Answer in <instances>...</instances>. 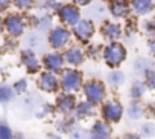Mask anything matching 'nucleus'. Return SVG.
<instances>
[{
    "label": "nucleus",
    "instance_id": "9b49d317",
    "mask_svg": "<svg viewBox=\"0 0 155 139\" xmlns=\"http://www.w3.org/2000/svg\"><path fill=\"white\" fill-rule=\"evenodd\" d=\"M85 58H87V54L81 46H67L64 50V60L68 66H73V67L81 66L84 64Z\"/></svg>",
    "mask_w": 155,
    "mask_h": 139
},
{
    "label": "nucleus",
    "instance_id": "c85d7f7f",
    "mask_svg": "<svg viewBox=\"0 0 155 139\" xmlns=\"http://www.w3.org/2000/svg\"><path fill=\"white\" fill-rule=\"evenodd\" d=\"M141 29L147 37H153L155 35V19H147L141 23Z\"/></svg>",
    "mask_w": 155,
    "mask_h": 139
},
{
    "label": "nucleus",
    "instance_id": "a878e982",
    "mask_svg": "<svg viewBox=\"0 0 155 139\" xmlns=\"http://www.w3.org/2000/svg\"><path fill=\"white\" fill-rule=\"evenodd\" d=\"M52 26H53V25H52V16H50V14H46V16L40 17L37 29H38L40 32H46V31H50Z\"/></svg>",
    "mask_w": 155,
    "mask_h": 139
},
{
    "label": "nucleus",
    "instance_id": "0eeeda50",
    "mask_svg": "<svg viewBox=\"0 0 155 139\" xmlns=\"http://www.w3.org/2000/svg\"><path fill=\"white\" fill-rule=\"evenodd\" d=\"M84 95H85L87 101H90L91 104L96 106V104L102 103V99H105L107 89H105L104 83H101L97 80H91L84 84Z\"/></svg>",
    "mask_w": 155,
    "mask_h": 139
},
{
    "label": "nucleus",
    "instance_id": "c03bdc74",
    "mask_svg": "<svg viewBox=\"0 0 155 139\" xmlns=\"http://www.w3.org/2000/svg\"><path fill=\"white\" fill-rule=\"evenodd\" d=\"M0 52H2V46H0Z\"/></svg>",
    "mask_w": 155,
    "mask_h": 139
},
{
    "label": "nucleus",
    "instance_id": "37998d69",
    "mask_svg": "<svg viewBox=\"0 0 155 139\" xmlns=\"http://www.w3.org/2000/svg\"><path fill=\"white\" fill-rule=\"evenodd\" d=\"M101 2H105V3H110V2H111V0H101Z\"/></svg>",
    "mask_w": 155,
    "mask_h": 139
},
{
    "label": "nucleus",
    "instance_id": "a18cd8bd",
    "mask_svg": "<svg viewBox=\"0 0 155 139\" xmlns=\"http://www.w3.org/2000/svg\"><path fill=\"white\" fill-rule=\"evenodd\" d=\"M40 2H46V0H40Z\"/></svg>",
    "mask_w": 155,
    "mask_h": 139
},
{
    "label": "nucleus",
    "instance_id": "20e7f679",
    "mask_svg": "<svg viewBox=\"0 0 155 139\" xmlns=\"http://www.w3.org/2000/svg\"><path fill=\"white\" fill-rule=\"evenodd\" d=\"M61 89L65 93L76 92L82 87V74L76 69H65L61 72V81H59Z\"/></svg>",
    "mask_w": 155,
    "mask_h": 139
},
{
    "label": "nucleus",
    "instance_id": "473e14b6",
    "mask_svg": "<svg viewBox=\"0 0 155 139\" xmlns=\"http://www.w3.org/2000/svg\"><path fill=\"white\" fill-rule=\"evenodd\" d=\"M102 52H104V47H101L97 44H90L88 50H85V54L90 58H99V55H102Z\"/></svg>",
    "mask_w": 155,
    "mask_h": 139
},
{
    "label": "nucleus",
    "instance_id": "a19ab883",
    "mask_svg": "<svg viewBox=\"0 0 155 139\" xmlns=\"http://www.w3.org/2000/svg\"><path fill=\"white\" fill-rule=\"evenodd\" d=\"M3 29H5V22H3V19L0 17V34L3 32Z\"/></svg>",
    "mask_w": 155,
    "mask_h": 139
},
{
    "label": "nucleus",
    "instance_id": "6ab92c4d",
    "mask_svg": "<svg viewBox=\"0 0 155 139\" xmlns=\"http://www.w3.org/2000/svg\"><path fill=\"white\" fill-rule=\"evenodd\" d=\"M93 112H94V104H91L90 101H82L79 104H76V109H74V115L78 119L88 118L93 115Z\"/></svg>",
    "mask_w": 155,
    "mask_h": 139
},
{
    "label": "nucleus",
    "instance_id": "dca6fc26",
    "mask_svg": "<svg viewBox=\"0 0 155 139\" xmlns=\"http://www.w3.org/2000/svg\"><path fill=\"white\" fill-rule=\"evenodd\" d=\"M129 2H131V9L134 11V14L140 17L149 16L155 9V0H129Z\"/></svg>",
    "mask_w": 155,
    "mask_h": 139
},
{
    "label": "nucleus",
    "instance_id": "7c9ffc66",
    "mask_svg": "<svg viewBox=\"0 0 155 139\" xmlns=\"http://www.w3.org/2000/svg\"><path fill=\"white\" fill-rule=\"evenodd\" d=\"M144 84L147 89L155 90V71L153 69H149V71L144 74Z\"/></svg>",
    "mask_w": 155,
    "mask_h": 139
},
{
    "label": "nucleus",
    "instance_id": "c756f323",
    "mask_svg": "<svg viewBox=\"0 0 155 139\" xmlns=\"http://www.w3.org/2000/svg\"><path fill=\"white\" fill-rule=\"evenodd\" d=\"M11 2H12V5L15 8H18L21 11H28V9H31L35 5L37 0H11Z\"/></svg>",
    "mask_w": 155,
    "mask_h": 139
},
{
    "label": "nucleus",
    "instance_id": "a211bd4d",
    "mask_svg": "<svg viewBox=\"0 0 155 139\" xmlns=\"http://www.w3.org/2000/svg\"><path fill=\"white\" fill-rule=\"evenodd\" d=\"M111 136V127L107 124V121H96L88 133L90 139H110Z\"/></svg>",
    "mask_w": 155,
    "mask_h": 139
},
{
    "label": "nucleus",
    "instance_id": "f03ea898",
    "mask_svg": "<svg viewBox=\"0 0 155 139\" xmlns=\"http://www.w3.org/2000/svg\"><path fill=\"white\" fill-rule=\"evenodd\" d=\"M73 38L71 35V31L64 26V25H56V26H52V29L49 31L47 34V43L52 49L55 50H61V49H65L70 43V40Z\"/></svg>",
    "mask_w": 155,
    "mask_h": 139
},
{
    "label": "nucleus",
    "instance_id": "cd10ccee",
    "mask_svg": "<svg viewBox=\"0 0 155 139\" xmlns=\"http://www.w3.org/2000/svg\"><path fill=\"white\" fill-rule=\"evenodd\" d=\"M140 133H141V136H144V137H153V136H155V124L150 122V121L141 124Z\"/></svg>",
    "mask_w": 155,
    "mask_h": 139
},
{
    "label": "nucleus",
    "instance_id": "f8f14e48",
    "mask_svg": "<svg viewBox=\"0 0 155 139\" xmlns=\"http://www.w3.org/2000/svg\"><path fill=\"white\" fill-rule=\"evenodd\" d=\"M101 34L108 41H119V38H122V35H123V26L120 23L105 20V22H102Z\"/></svg>",
    "mask_w": 155,
    "mask_h": 139
},
{
    "label": "nucleus",
    "instance_id": "423d86ee",
    "mask_svg": "<svg viewBox=\"0 0 155 139\" xmlns=\"http://www.w3.org/2000/svg\"><path fill=\"white\" fill-rule=\"evenodd\" d=\"M5 31L14 37V38H18L25 34V29L28 26V22H26V17L21 16V14H17V12H11L8 14L5 19Z\"/></svg>",
    "mask_w": 155,
    "mask_h": 139
},
{
    "label": "nucleus",
    "instance_id": "1a4fd4ad",
    "mask_svg": "<svg viewBox=\"0 0 155 139\" xmlns=\"http://www.w3.org/2000/svg\"><path fill=\"white\" fill-rule=\"evenodd\" d=\"M65 64V60H64V54H61L59 50H53V52H49L43 57V66L46 67V71L49 72H62V67Z\"/></svg>",
    "mask_w": 155,
    "mask_h": 139
},
{
    "label": "nucleus",
    "instance_id": "6e6552de",
    "mask_svg": "<svg viewBox=\"0 0 155 139\" xmlns=\"http://www.w3.org/2000/svg\"><path fill=\"white\" fill-rule=\"evenodd\" d=\"M131 2L129 0H111L108 3V14H111L113 19H128L131 16Z\"/></svg>",
    "mask_w": 155,
    "mask_h": 139
},
{
    "label": "nucleus",
    "instance_id": "58836bf2",
    "mask_svg": "<svg viewBox=\"0 0 155 139\" xmlns=\"http://www.w3.org/2000/svg\"><path fill=\"white\" fill-rule=\"evenodd\" d=\"M11 3H12L11 0H0V14L5 12V11H8V8H9Z\"/></svg>",
    "mask_w": 155,
    "mask_h": 139
},
{
    "label": "nucleus",
    "instance_id": "4468645a",
    "mask_svg": "<svg viewBox=\"0 0 155 139\" xmlns=\"http://www.w3.org/2000/svg\"><path fill=\"white\" fill-rule=\"evenodd\" d=\"M38 87L46 92V93H53L59 89V83H58V78L55 77L53 72H49V71H44L40 74L38 77V81H37Z\"/></svg>",
    "mask_w": 155,
    "mask_h": 139
},
{
    "label": "nucleus",
    "instance_id": "4be33fe9",
    "mask_svg": "<svg viewBox=\"0 0 155 139\" xmlns=\"http://www.w3.org/2000/svg\"><path fill=\"white\" fill-rule=\"evenodd\" d=\"M144 90H146V84L141 83V81H134V84L131 86V90H129V95L132 99L138 101L143 95H144Z\"/></svg>",
    "mask_w": 155,
    "mask_h": 139
},
{
    "label": "nucleus",
    "instance_id": "72a5a7b5",
    "mask_svg": "<svg viewBox=\"0 0 155 139\" xmlns=\"http://www.w3.org/2000/svg\"><path fill=\"white\" fill-rule=\"evenodd\" d=\"M0 139H14V133L6 124H0Z\"/></svg>",
    "mask_w": 155,
    "mask_h": 139
},
{
    "label": "nucleus",
    "instance_id": "39448f33",
    "mask_svg": "<svg viewBox=\"0 0 155 139\" xmlns=\"http://www.w3.org/2000/svg\"><path fill=\"white\" fill-rule=\"evenodd\" d=\"M56 16H58L61 25H64L67 28L68 26L73 28L78 22L82 19L81 8L78 6V5H74V3H64V5H61V8L58 9Z\"/></svg>",
    "mask_w": 155,
    "mask_h": 139
},
{
    "label": "nucleus",
    "instance_id": "f3484780",
    "mask_svg": "<svg viewBox=\"0 0 155 139\" xmlns=\"http://www.w3.org/2000/svg\"><path fill=\"white\" fill-rule=\"evenodd\" d=\"M56 109L58 112L64 113V115H68L71 112H74L76 109V98L70 93H62V95H58L56 98Z\"/></svg>",
    "mask_w": 155,
    "mask_h": 139
},
{
    "label": "nucleus",
    "instance_id": "c9c22d12",
    "mask_svg": "<svg viewBox=\"0 0 155 139\" xmlns=\"http://www.w3.org/2000/svg\"><path fill=\"white\" fill-rule=\"evenodd\" d=\"M44 8L46 9H50L53 12H58V9L61 8V3L56 2V0H46V2H44Z\"/></svg>",
    "mask_w": 155,
    "mask_h": 139
},
{
    "label": "nucleus",
    "instance_id": "393cba45",
    "mask_svg": "<svg viewBox=\"0 0 155 139\" xmlns=\"http://www.w3.org/2000/svg\"><path fill=\"white\" fill-rule=\"evenodd\" d=\"M41 41H43V38H41V32L40 31H35V32H29L28 35H26V44H29L31 46V49L34 47H37V46H40L41 44Z\"/></svg>",
    "mask_w": 155,
    "mask_h": 139
},
{
    "label": "nucleus",
    "instance_id": "412c9836",
    "mask_svg": "<svg viewBox=\"0 0 155 139\" xmlns=\"http://www.w3.org/2000/svg\"><path fill=\"white\" fill-rule=\"evenodd\" d=\"M128 116L131 118V119H140L141 116H143V113H144V107L138 103V101H132L131 104H129V107H128Z\"/></svg>",
    "mask_w": 155,
    "mask_h": 139
},
{
    "label": "nucleus",
    "instance_id": "9d476101",
    "mask_svg": "<svg viewBox=\"0 0 155 139\" xmlns=\"http://www.w3.org/2000/svg\"><path fill=\"white\" fill-rule=\"evenodd\" d=\"M102 116L108 122H119L123 116V106L119 101H107L102 106Z\"/></svg>",
    "mask_w": 155,
    "mask_h": 139
},
{
    "label": "nucleus",
    "instance_id": "ea45409f",
    "mask_svg": "<svg viewBox=\"0 0 155 139\" xmlns=\"http://www.w3.org/2000/svg\"><path fill=\"white\" fill-rule=\"evenodd\" d=\"M123 139H141V136H138L135 133H128V134H125Z\"/></svg>",
    "mask_w": 155,
    "mask_h": 139
},
{
    "label": "nucleus",
    "instance_id": "79ce46f5",
    "mask_svg": "<svg viewBox=\"0 0 155 139\" xmlns=\"http://www.w3.org/2000/svg\"><path fill=\"white\" fill-rule=\"evenodd\" d=\"M49 139H61L58 134H49Z\"/></svg>",
    "mask_w": 155,
    "mask_h": 139
},
{
    "label": "nucleus",
    "instance_id": "e433bc0d",
    "mask_svg": "<svg viewBox=\"0 0 155 139\" xmlns=\"http://www.w3.org/2000/svg\"><path fill=\"white\" fill-rule=\"evenodd\" d=\"M147 49H149L150 55L155 58V35L153 37H149V40H147Z\"/></svg>",
    "mask_w": 155,
    "mask_h": 139
},
{
    "label": "nucleus",
    "instance_id": "5701e85b",
    "mask_svg": "<svg viewBox=\"0 0 155 139\" xmlns=\"http://www.w3.org/2000/svg\"><path fill=\"white\" fill-rule=\"evenodd\" d=\"M135 32H137V25L134 20H128L126 26H125V37H126V43H134L135 41Z\"/></svg>",
    "mask_w": 155,
    "mask_h": 139
},
{
    "label": "nucleus",
    "instance_id": "7ed1b4c3",
    "mask_svg": "<svg viewBox=\"0 0 155 139\" xmlns=\"http://www.w3.org/2000/svg\"><path fill=\"white\" fill-rule=\"evenodd\" d=\"M94 34H96V26L94 22L90 19H81L71 28V35L79 44H88L94 37Z\"/></svg>",
    "mask_w": 155,
    "mask_h": 139
},
{
    "label": "nucleus",
    "instance_id": "f257e3e1",
    "mask_svg": "<svg viewBox=\"0 0 155 139\" xmlns=\"http://www.w3.org/2000/svg\"><path fill=\"white\" fill-rule=\"evenodd\" d=\"M102 57H104V61L107 63L108 67H119L128 57V50L126 47L120 43V41H110L105 47H104V52H102Z\"/></svg>",
    "mask_w": 155,
    "mask_h": 139
},
{
    "label": "nucleus",
    "instance_id": "2eb2a0df",
    "mask_svg": "<svg viewBox=\"0 0 155 139\" xmlns=\"http://www.w3.org/2000/svg\"><path fill=\"white\" fill-rule=\"evenodd\" d=\"M20 57H21V63L25 64L26 71H28L29 74H37V72L40 71V66H41V63L37 60L34 49H31V47L23 49Z\"/></svg>",
    "mask_w": 155,
    "mask_h": 139
},
{
    "label": "nucleus",
    "instance_id": "2f4dec72",
    "mask_svg": "<svg viewBox=\"0 0 155 139\" xmlns=\"http://www.w3.org/2000/svg\"><path fill=\"white\" fill-rule=\"evenodd\" d=\"M87 131L81 127H74L73 130H70V139H87Z\"/></svg>",
    "mask_w": 155,
    "mask_h": 139
},
{
    "label": "nucleus",
    "instance_id": "4c0bfd02",
    "mask_svg": "<svg viewBox=\"0 0 155 139\" xmlns=\"http://www.w3.org/2000/svg\"><path fill=\"white\" fill-rule=\"evenodd\" d=\"M94 0H73V3L74 5H78L79 8H85V6H88L90 3H93Z\"/></svg>",
    "mask_w": 155,
    "mask_h": 139
},
{
    "label": "nucleus",
    "instance_id": "aec40b11",
    "mask_svg": "<svg viewBox=\"0 0 155 139\" xmlns=\"http://www.w3.org/2000/svg\"><path fill=\"white\" fill-rule=\"evenodd\" d=\"M149 69H152V60L146 57H137L134 61V71L140 75H144Z\"/></svg>",
    "mask_w": 155,
    "mask_h": 139
},
{
    "label": "nucleus",
    "instance_id": "ddd939ff",
    "mask_svg": "<svg viewBox=\"0 0 155 139\" xmlns=\"http://www.w3.org/2000/svg\"><path fill=\"white\" fill-rule=\"evenodd\" d=\"M107 12H108V6L105 2H94L90 3L88 6H85V16L87 19L93 20V22H105V17H107Z\"/></svg>",
    "mask_w": 155,
    "mask_h": 139
},
{
    "label": "nucleus",
    "instance_id": "bb28decb",
    "mask_svg": "<svg viewBox=\"0 0 155 139\" xmlns=\"http://www.w3.org/2000/svg\"><path fill=\"white\" fill-rule=\"evenodd\" d=\"M108 81H110L113 86L119 87V86H122V84L125 83V74H123L122 71H113V72L108 75Z\"/></svg>",
    "mask_w": 155,
    "mask_h": 139
},
{
    "label": "nucleus",
    "instance_id": "b1692460",
    "mask_svg": "<svg viewBox=\"0 0 155 139\" xmlns=\"http://www.w3.org/2000/svg\"><path fill=\"white\" fill-rule=\"evenodd\" d=\"M14 89L9 86H0V103H9L14 99Z\"/></svg>",
    "mask_w": 155,
    "mask_h": 139
},
{
    "label": "nucleus",
    "instance_id": "f704fd0d",
    "mask_svg": "<svg viewBox=\"0 0 155 139\" xmlns=\"http://www.w3.org/2000/svg\"><path fill=\"white\" fill-rule=\"evenodd\" d=\"M12 89H14L15 93H23V92H26V89H28V81H26L25 78H21V80H18V81L12 86Z\"/></svg>",
    "mask_w": 155,
    "mask_h": 139
}]
</instances>
